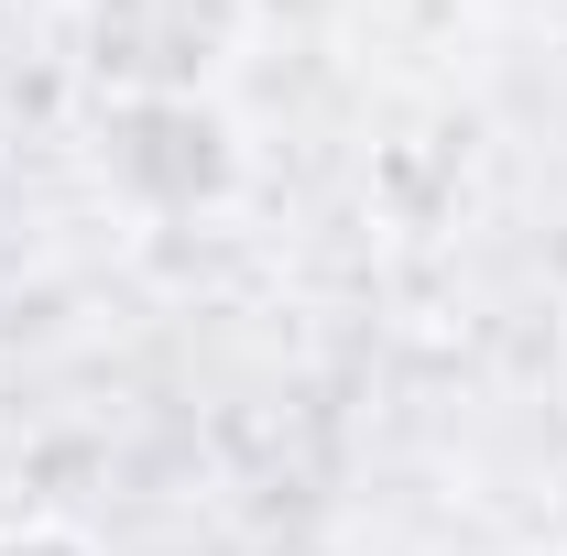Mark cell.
Listing matches in <instances>:
<instances>
[{
  "instance_id": "2",
  "label": "cell",
  "mask_w": 567,
  "mask_h": 556,
  "mask_svg": "<svg viewBox=\"0 0 567 556\" xmlns=\"http://www.w3.org/2000/svg\"><path fill=\"white\" fill-rule=\"evenodd\" d=\"M99 121V186L132 218H208L240 186V121L218 99H110Z\"/></svg>"
},
{
  "instance_id": "1",
  "label": "cell",
  "mask_w": 567,
  "mask_h": 556,
  "mask_svg": "<svg viewBox=\"0 0 567 556\" xmlns=\"http://www.w3.org/2000/svg\"><path fill=\"white\" fill-rule=\"evenodd\" d=\"M251 44V0H76L87 110L110 99H218Z\"/></svg>"
},
{
  "instance_id": "3",
  "label": "cell",
  "mask_w": 567,
  "mask_h": 556,
  "mask_svg": "<svg viewBox=\"0 0 567 556\" xmlns=\"http://www.w3.org/2000/svg\"><path fill=\"white\" fill-rule=\"evenodd\" d=\"M0 556H110L99 535H76L55 513H33V524H0Z\"/></svg>"
}]
</instances>
